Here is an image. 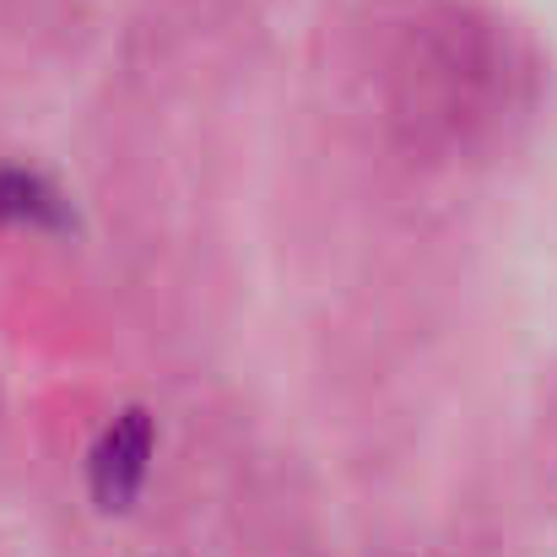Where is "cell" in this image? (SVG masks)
I'll use <instances>...</instances> for the list:
<instances>
[{
    "mask_svg": "<svg viewBox=\"0 0 557 557\" xmlns=\"http://www.w3.org/2000/svg\"><path fill=\"white\" fill-rule=\"evenodd\" d=\"M152 466V417L147 411H125L109 422V433L92 449V498L103 509H125Z\"/></svg>",
    "mask_w": 557,
    "mask_h": 557,
    "instance_id": "1",
    "label": "cell"
},
{
    "mask_svg": "<svg viewBox=\"0 0 557 557\" xmlns=\"http://www.w3.org/2000/svg\"><path fill=\"white\" fill-rule=\"evenodd\" d=\"M0 216L27 222V227H54L65 216V206L38 174H0Z\"/></svg>",
    "mask_w": 557,
    "mask_h": 557,
    "instance_id": "2",
    "label": "cell"
}]
</instances>
